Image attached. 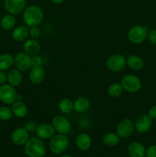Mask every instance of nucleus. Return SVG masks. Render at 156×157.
Listing matches in <instances>:
<instances>
[{
  "label": "nucleus",
  "instance_id": "obj_1",
  "mask_svg": "<svg viewBox=\"0 0 156 157\" xmlns=\"http://www.w3.org/2000/svg\"><path fill=\"white\" fill-rule=\"evenodd\" d=\"M44 18L43 11L39 6H30L26 8L23 12V21L28 27L38 26Z\"/></svg>",
  "mask_w": 156,
  "mask_h": 157
},
{
  "label": "nucleus",
  "instance_id": "obj_2",
  "mask_svg": "<svg viewBox=\"0 0 156 157\" xmlns=\"http://www.w3.org/2000/svg\"><path fill=\"white\" fill-rule=\"evenodd\" d=\"M24 153L28 157H44L46 154V147L40 138H29L24 144Z\"/></svg>",
  "mask_w": 156,
  "mask_h": 157
},
{
  "label": "nucleus",
  "instance_id": "obj_3",
  "mask_svg": "<svg viewBox=\"0 0 156 157\" xmlns=\"http://www.w3.org/2000/svg\"><path fill=\"white\" fill-rule=\"evenodd\" d=\"M69 146L68 137L65 134H58L54 135L50 138V143H49V148L50 150L54 154L59 155L62 154L67 150Z\"/></svg>",
  "mask_w": 156,
  "mask_h": 157
},
{
  "label": "nucleus",
  "instance_id": "obj_4",
  "mask_svg": "<svg viewBox=\"0 0 156 157\" xmlns=\"http://www.w3.org/2000/svg\"><path fill=\"white\" fill-rule=\"evenodd\" d=\"M120 84L124 90L132 94L139 91L142 87L141 80L133 75H126L122 77Z\"/></svg>",
  "mask_w": 156,
  "mask_h": 157
},
{
  "label": "nucleus",
  "instance_id": "obj_5",
  "mask_svg": "<svg viewBox=\"0 0 156 157\" xmlns=\"http://www.w3.org/2000/svg\"><path fill=\"white\" fill-rule=\"evenodd\" d=\"M148 29L142 25H136L131 28L127 34V38L133 44H141L148 37Z\"/></svg>",
  "mask_w": 156,
  "mask_h": 157
},
{
  "label": "nucleus",
  "instance_id": "obj_6",
  "mask_svg": "<svg viewBox=\"0 0 156 157\" xmlns=\"http://www.w3.org/2000/svg\"><path fill=\"white\" fill-rule=\"evenodd\" d=\"M16 90L10 84H2L0 86V101L6 104H12L17 101Z\"/></svg>",
  "mask_w": 156,
  "mask_h": 157
},
{
  "label": "nucleus",
  "instance_id": "obj_7",
  "mask_svg": "<svg viewBox=\"0 0 156 157\" xmlns=\"http://www.w3.org/2000/svg\"><path fill=\"white\" fill-rule=\"evenodd\" d=\"M126 65V59L125 57L119 54H116L107 59L106 67L113 72H119L123 70Z\"/></svg>",
  "mask_w": 156,
  "mask_h": 157
},
{
  "label": "nucleus",
  "instance_id": "obj_8",
  "mask_svg": "<svg viewBox=\"0 0 156 157\" xmlns=\"http://www.w3.org/2000/svg\"><path fill=\"white\" fill-rule=\"evenodd\" d=\"M135 126L133 122L128 118H125L120 121L116 127V133L120 138H128L132 135Z\"/></svg>",
  "mask_w": 156,
  "mask_h": 157
},
{
  "label": "nucleus",
  "instance_id": "obj_9",
  "mask_svg": "<svg viewBox=\"0 0 156 157\" xmlns=\"http://www.w3.org/2000/svg\"><path fill=\"white\" fill-rule=\"evenodd\" d=\"M26 0H4L5 9L11 15H19L25 9Z\"/></svg>",
  "mask_w": 156,
  "mask_h": 157
},
{
  "label": "nucleus",
  "instance_id": "obj_10",
  "mask_svg": "<svg viewBox=\"0 0 156 157\" xmlns=\"http://www.w3.org/2000/svg\"><path fill=\"white\" fill-rule=\"evenodd\" d=\"M15 65L20 71H27L32 67V57L25 52H19L15 57Z\"/></svg>",
  "mask_w": 156,
  "mask_h": 157
},
{
  "label": "nucleus",
  "instance_id": "obj_11",
  "mask_svg": "<svg viewBox=\"0 0 156 157\" xmlns=\"http://www.w3.org/2000/svg\"><path fill=\"white\" fill-rule=\"evenodd\" d=\"M52 126L55 131L61 134H67L71 130V125L68 120L63 116H56L52 120Z\"/></svg>",
  "mask_w": 156,
  "mask_h": 157
},
{
  "label": "nucleus",
  "instance_id": "obj_12",
  "mask_svg": "<svg viewBox=\"0 0 156 157\" xmlns=\"http://www.w3.org/2000/svg\"><path fill=\"white\" fill-rule=\"evenodd\" d=\"M12 141L15 145L23 146L29 139V132L23 127H18L12 133Z\"/></svg>",
  "mask_w": 156,
  "mask_h": 157
},
{
  "label": "nucleus",
  "instance_id": "obj_13",
  "mask_svg": "<svg viewBox=\"0 0 156 157\" xmlns=\"http://www.w3.org/2000/svg\"><path fill=\"white\" fill-rule=\"evenodd\" d=\"M152 119L147 114H142L136 121L135 128L139 133H145L151 129Z\"/></svg>",
  "mask_w": 156,
  "mask_h": 157
},
{
  "label": "nucleus",
  "instance_id": "obj_14",
  "mask_svg": "<svg viewBox=\"0 0 156 157\" xmlns=\"http://www.w3.org/2000/svg\"><path fill=\"white\" fill-rule=\"evenodd\" d=\"M35 132L38 138L41 140H47L50 139L54 135L55 130L53 126L50 124H42L37 127Z\"/></svg>",
  "mask_w": 156,
  "mask_h": 157
},
{
  "label": "nucleus",
  "instance_id": "obj_15",
  "mask_svg": "<svg viewBox=\"0 0 156 157\" xmlns=\"http://www.w3.org/2000/svg\"><path fill=\"white\" fill-rule=\"evenodd\" d=\"M45 78V71L41 66H35L30 69L29 80L34 84H38L42 82Z\"/></svg>",
  "mask_w": 156,
  "mask_h": 157
},
{
  "label": "nucleus",
  "instance_id": "obj_16",
  "mask_svg": "<svg viewBox=\"0 0 156 157\" xmlns=\"http://www.w3.org/2000/svg\"><path fill=\"white\" fill-rule=\"evenodd\" d=\"M23 48L24 52L31 57L38 55L41 52V45L35 39H28L24 41Z\"/></svg>",
  "mask_w": 156,
  "mask_h": 157
},
{
  "label": "nucleus",
  "instance_id": "obj_17",
  "mask_svg": "<svg viewBox=\"0 0 156 157\" xmlns=\"http://www.w3.org/2000/svg\"><path fill=\"white\" fill-rule=\"evenodd\" d=\"M127 151L130 157H145L146 150L141 143L132 142L128 145Z\"/></svg>",
  "mask_w": 156,
  "mask_h": 157
},
{
  "label": "nucleus",
  "instance_id": "obj_18",
  "mask_svg": "<svg viewBox=\"0 0 156 157\" xmlns=\"http://www.w3.org/2000/svg\"><path fill=\"white\" fill-rule=\"evenodd\" d=\"M76 145L79 150L87 151L92 145V139L87 133H80L76 139Z\"/></svg>",
  "mask_w": 156,
  "mask_h": 157
},
{
  "label": "nucleus",
  "instance_id": "obj_19",
  "mask_svg": "<svg viewBox=\"0 0 156 157\" xmlns=\"http://www.w3.org/2000/svg\"><path fill=\"white\" fill-rule=\"evenodd\" d=\"M12 114L18 118H23L27 115L28 107L21 101H16L12 104Z\"/></svg>",
  "mask_w": 156,
  "mask_h": 157
},
{
  "label": "nucleus",
  "instance_id": "obj_20",
  "mask_svg": "<svg viewBox=\"0 0 156 157\" xmlns=\"http://www.w3.org/2000/svg\"><path fill=\"white\" fill-rule=\"evenodd\" d=\"M90 107V101L86 97H80L73 102V110L76 113H82L87 111Z\"/></svg>",
  "mask_w": 156,
  "mask_h": 157
},
{
  "label": "nucleus",
  "instance_id": "obj_21",
  "mask_svg": "<svg viewBox=\"0 0 156 157\" xmlns=\"http://www.w3.org/2000/svg\"><path fill=\"white\" fill-rule=\"evenodd\" d=\"M7 81L12 87H18L22 81V75L18 69H12L7 75Z\"/></svg>",
  "mask_w": 156,
  "mask_h": 157
},
{
  "label": "nucleus",
  "instance_id": "obj_22",
  "mask_svg": "<svg viewBox=\"0 0 156 157\" xmlns=\"http://www.w3.org/2000/svg\"><path fill=\"white\" fill-rule=\"evenodd\" d=\"M29 29L27 26L19 25L15 28L12 32V38L17 41H22L28 38Z\"/></svg>",
  "mask_w": 156,
  "mask_h": 157
},
{
  "label": "nucleus",
  "instance_id": "obj_23",
  "mask_svg": "<svg viewBox=\"0 0 156 157\" xmlns=\"http://www.w3.org/2000/svg\"><path fill=\"white\" fill-rule=\"evenodd\" d=\"M126 64L131 69L135 71H139L143 68L144 61L138 55H130L126 60Z\"/></svg>",
  "mask_w": 156,
  "mask_h": 157
},
{
  "label": "nucleus",
  "instance_id": "obj_24",
  "mask_svg": "<svg viewBox=\"0 0 156 157\" xmlns=\"http://www.w3.org/2000/svg\"><path fill=\"white\" fill-rule=\"evenodd\" d=\"M15 64V58L11 54L5 53L0 55V70L6 71L11 68Z\"/></svg>",
  "mask_w": 156,
  "mask_h": 157
},
{
  "label": "nucleus",
  "instance_id": "obj_25",
  "mask_svg": "<svg viewBox=\"0 0 156 157\" xmlns=\"http://www.w3.org/2000/svg\"><path fill=\"white\" fill-rule=\"evenodd\" d=\"M102 142L109 147H113L117 146L120 142V137L117 133H108L103 136Z\"/></svg>",
  "mask_w": 156,
  "mask_h": 157
},
{
  "label": "nucleus",
  "instance_id": "obj_26",
  "mask_svg": "<svg viewBox=\"0 0 156 157\" xmlns=\"http://www.w3.org/2000/svg\"><path fill=\"white\" fill-rule=\"evenodd\" d=\"M0 24H1L2 28L4 30L9 31L15 27V24H16V19H15L13 15L8 14V15H4L2 18Z\"/></svg>",
  "mask_w": 156,
  "mask_h": 157
},
{
  "label": "nucleus",
  "instance_id": "obj_27",
  "mask_svg": "<svg viewBox=\"0 0 156 157\" xmlns=\"http://www.w3.org/2000/svg\"><path fill=\"white\" fill-rule=\"evenodd\" d=\"M59 109L64 113H70L73 110V102L69 98H64L60 101Z\"/></svg>",
  "mask_w": 156,
  "mask_h": 157
},
{
  "label": "nucleus",
  "instance_id": "obj_28",
  "mask_svg": "<svg viewBox=\"0 0 156 157\" xmlns=\"http://www.w3.org/2000/svg\"><path fill=\"white\" fill-rule=\"evenodd\" d=\"M122 91H123V88L121 86L120 84L118 83H113L112 84L110 87H108V94L112 98H118L122 94Z\"/></svg>",
  "mask_w": 156,
  "mask_h": 157
},
{
  "label": "nucleus",
  "instance_id": "obj_29",
  "mask_svg": "<svg viewBox=\"0 0 156 157\" xmlns=\"http://www.w3.org/2000/svg\"><path fill=\"white\" fill-rule=\"evenodd\" d=\"M12 111L10 108L5 106L0 107V120L3 121H8L12 118Z\"/></svg>",
  "mask_w": 156,
  "mask_h": 157
},
{
  "label": "nucleus",
  "instance_id": "obj_30",
  "mask_svg": "<svg viewBox=\"0 0 156 157\" xmlns=\"http://www.w3.org/2000/svg\"><path fill=\"white\" fill-rule=\"evenodd\" d=\"M29 35L32 38H38L41 35V31L38 26H33L29 29Z\"/></svg>",
  "mask_w": 156,
  "mask_h": 157
},
{
  "label": "nucleus",
  "instance_id": "obj_31",
  "mask_svg": "<svg viewBox=\"0 0 156 157\" xmlns=\"http://www.w3.org/2000/svg\"><path fill=\"white\" fill-rule=\"evenodd\" d=\"M147 38L153 44H156V29H151L148 32Z\"/></svg>",
  "mask_w": 156,
  "mask_h": 157
},
{
  "label": "nucleus",
  "instance_id": "obj_32",
  "mask_svg": "<svg viewBox=\"0 0 156 157\" xmlns=\"http://www.w3.org/2000/svg\"><path fill=\"white\" fill-rule=\"evenodd\" d=\"M146 157H156V145H152L147 149L145 152Z\"/></svg>",
  "mask_w": 156,
  "mask_h": 157
},
{
  "label": "nucleus",
  "instance_id": "obj_33",
  "mask_svg": "<svg viewBox=\"0 0 156 157\" xmlns=\"http://www.w3.org/2000/svg\"><path fill=\"white\" fill-rule=\"evenodd\" d=\"M37 124H35L34 121H28L24 125V128L28 130V132H34L37 129Z\"/></svg>",
  "mask_w": 156,
  "mask_h": 157
},
{
  "label": "nucleus",
  "instance_id": "obj_34",
  "mask_svg": "<svg viewBox=\"0 0 156 157\" xmlns=\"http://www.w3.org/2000/svg\"><path fill=\"white\" fill-rule=\"evenodd\" d=\"M32 67H35V66H41L42 64V59L38 55H35V56L32 57Z\"/></svg>",
  "mask_w": 156,
  "mask_h": 157
},
{
  "label": "nucleus",
  "instance_id": "obj_35",
  "mask_svg": "<svg viewBox=\"0 0 156 157\" xmlns=\"http://www.w3.org/2000/svg\"><path fill=\"white\" fill-rule=\"evenodd\" d=\"M7 81V75L4 72V71L0 70V85H2Z\"/></svg>",
  "mask_w": 156,
  "mask_h": 157
},
{
  "label": "nucleus",
  "instance_id": "obj_36",
  "mask_svg": "<svg viewBox=\"0 0 156 157\" xmlns=\"http://www.w3.org/2000/svg\"><path fill=\"white\" fill-rule=\"evenodd\" d=\"M148 116L151 118V119H156V105H154L150 108L149 111H148Z\"/></svg>",
  "mask_w": 156,
  "mask_h": 157
},
{
  "label": "nucleus",
  "instance_id": "obj_37",
  "mask_svg": "<svg viewBox=\"0 0 156 157\" xmlns=\"http://www.w3.org/2000/svg\"><path fill=\"white\" fill-rule=\"evenodd\" d=\"M50 1L54 3V4H56V5H59V4H61V3L64 2L65 0H50Z\"/></svg>",
  "mask_w": 156,
  "mask_h": 157
},
{
  "label": "nucleus",
  "instance_id": "obj_38",
  "mask_svg": "<svg viewBox=\"0 0 156 157\" xmlns=\"http://www.w3.org/2000/svg\"><path fill=\"white\" fill-rule=\"evenodd\" d=\"M22 100V96L21 95H18L17 96V101H21Z\"/></svg>",
  "mask_w": 156,
  "mask_h": 157
},
{
  "label": "nucleus",
  "instance_id": "obj_39",
  "mask_svg": "<svg viewBox=\"0 0 156 157\" xmlns=\"http://www.w3.org/2000/svg\"><path fill=\"white\" fill-rule=\"evenodd\" d=\"M61 157H72V156H70V155H63V156H61Z\"/></svg>",
  "mask_w": 156,
  "mask_h": 157
}]
</instances>
